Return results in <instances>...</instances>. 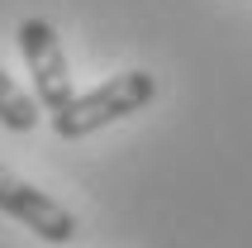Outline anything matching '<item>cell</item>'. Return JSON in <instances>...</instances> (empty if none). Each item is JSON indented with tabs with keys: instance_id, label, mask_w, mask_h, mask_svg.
I'll use <instances>...</instances> for the list:
<instances>
[{
	"instance_id": "1",
	"label": "cell",
	"mask_w": 252,
	"mask_h": 248,
	"mask_svg": "<svg viewBox=\"0 0 252 248\" xmlns=\"http://www.w3.org/2000/svg\"><path fill=\"white\" fill-rule=\"evenodd\" d=\"M153 100H157V77L153 72H119L110 82L81 91L62 115H53V129H57V138H86V134H100V129L138 115Z\"/></svg>"
},
{
	"instance_id": "2",
	"label": "cell",
	"mask_w": 252,
	"mask_h": 248,
	"mask_svg": "<svg viewBox=\"0 0 252 248\" xmlns=\"http://www.w3.org/2000/svg\"><path fill=\"white\" fill-rule=\"evenodd\" d=\"M14 43L24 53V67L33 77V100H38L48 115H62L76 100L71 91V67H67V53H62V39L48 19H24L14 29Z\"/></svg>"
},
{
	"instance_id": "3",
	"label": "cell",
	"mask_w": 252,
	"mask_h": 248,
	"mask_svg": "<svg viewBox=\"0 0 252 248\" xmlns=\"http://www.w3.org/2000/svg\"><path fill=\"white\" fill-rule=\"evenodd\" d=\"M0 210L10 220H19L24 229H33L38 239H48V244H71L76 239V215L62 201H53L48 191L14 177L10 167H0Z\"/></svg>"
},
{
	"instance_id": "4",
	"label": "cell",
	"mask_w": 252,
	"mask_h": 248,
	"mask_svg": "<svg viewBox=\"0 0 252 248\" xmlns=\"http://www.w3.org/2000/svg\"><path fill=\"white\" fill-rule=\"evenodd\" d=\"M38 110H43V105L29 96L24 86H14L10 72L0 67V124H5V129H14V134H29V129L38 124Z\"/></svg>"
}]
</instances>
